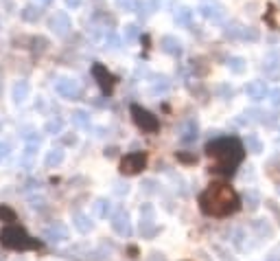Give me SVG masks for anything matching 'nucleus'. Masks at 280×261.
Listing matches in <instances>:
<instances>
[{"mask_svg": "<svg viewBox=\"0 0 280 261\" xmlns=\"http://www.w3.org/2000/svg\"><path fill=\"white\" fill-rule=\"evenodd\" d=\"M239 204H241L239 202V196L223 182L210 184L200 196L201 211L206 215H217V217H223V215H230L234 211H239Z\"/></svg>", "mask_w": 280, "mask_h": 261, "instance_id": "1", "label": "nucleus"}, {"mask_svg": "<svg viewBox=\"0 0 280 261\" xmlns=\"http://www.w3.org/2000/svg\"><path fill=\"white\" fill-rule=\"evenodd\" d=\"M206 152L208 156L217 160V165L210 167V171L221 173V176H232L239 162L243 160V145L237 138H217V141L208 143Z\"/></svg>", "mask_w": 280, "mask_h": 261, "instance_id": "2", "label": "nucleus"}, {"mask_svg": "<svg viewBox=\"0 0 280 261\" xmlns=\"http://www.w3.org/2000/svg\"><path fill=\"white\" fill-rule=\"evenodd\" d=\"M0 244L9 250H31V248H38L40 242H35L27 235V230L20 228V226H7L0 230Z\"/></svg>", "mask_w": 280, "mask_h": 261, "instance_id": "3", "label": "nucleus"}, {"mask_svg": "<svg viewBox=\"0 0 280 261\" xmlns=\"http://www.w3.org/2000/svg\"><path fill=\"white\" fill-rule=\"evenodd\" d=\"M129 110H131V116H134V123L140 130H145V132L160 130V121H158V116H154L149 110H145V107H140V105H131Z\"/></svg>", "mask_w": 280, "mask_h": 261, "instance_id": "4", "label": "nucleus"}, {"mask_svg": "<svg viewBox=\"0 0 280 261\" xmlns=\"http://www.w3.org/2000/svg\"><path fill=\"white\" fill-rule=\"evenodd\" d=\"M147 167V154L145 152H131L120 160V173L123 176H136Z\"/></svg>", "mask_w": 280, "mask_h": 261, "instance_id": "5", "label": "nucleus"}, {"mask_svg": "<svg viewBox=\"0 0 280 261\" xmlns=\"http://www.w3.org/2000/svg\"><path fill=\"white\" fill-rule=\"evenodd\" d=\"M110 224H112V228H114V233H116V235H120V237H129V235H131L129 215H127V211H125L123 207H119L114 213H112Z\"/></svg>", "mask_w": 280, "mask_h": 261, "instance_id": "6", "label": "nucleus"}, {"mask_svg": "<svg viewBox=\"0 0 280 261\" xmlns=\"http://www.w3.org/2000/svg\"><path fill=\"white\" fill-rule=\"evenodd\" d=\"M92 77L96 79V84H99V88L105 92V95H110L112 90H114V84H116V79H114V75L110 73L108 68H105L103 64H94L92 66Z\"/></svg>", "mask_w": 280, "mask_h": 261, "instance_id": "7", "label": "nucleus"}, {"mask_svg": "<svg viewBox=\"0 0 280 261\" xmlns=\"http://www.w3.org/2000/svg\"><path fill=\"white\" fill-rule=\"evenodd\" d=\"M48 29L53 31L55 35H59V38H66L68 31L73 29V22H70V18H68V13L66 11H57L53 18L48 20Z\"/></svg>", "mask_w": 280, "mask_h": 261, "instance_id": "8", "label": "nucleus"}, {"mask_svg": "<svg viewBox=\"0 0 280 261\" xmlns=\"http://www.w3.org/2000/svg\"><path fill=\"white\" fill-rule=\"evenodd\" d=\"M68 237H70V233L66 228V224L62 222H55L48 228H44V239L50 244H64V242H68Z\"/></svg>", "mask_w": 280, "mask_h": 261, "instance_id": "9", "label": "nucleus"}, {"mask_svg": "<svg viewBox=\"0 0 280 261\" xmlns=\"http://www.w3.org/2000/svg\"><path fill=\"white\" fill-rule=\"evenodd\" d=\"M55 90H57V95H62L64 99H79V95H81V86H79V81H75V79H59L57 84H55Z\"/></svg>", "mask_w": 280, "mask_h": 261, "instance_id": "10", "label": "nucleus"}, {"mask_svg": "<svg viewBox=\"0 0 280 261\" xmlns=\"http://www.w3.org/2000/svg\"><path fill=\"white\" fill-rule=\"evenodd\" d=\"M200 13L203 15L206 20H210V22H221L223 18H226V11H223L221 4L217 2H206L200 7Z\"/></svg>", "mask_w": 280, "mask_h": 261, "instance_id": "11", "label": "nucleus"}, {"mask_svg": "<svg viewBox=\"0 0 280 261\" xmlns=\"http://www.w3.org/2000/svg\"><path fill=\"white\" fill-rule=\"evenodd\" d=\"M29 95H31V86H29L27 79H18L16 84H13L11 88V97L16 104H24V101L29 99Z\"/></svg>", "mask_w": 280, "mask_h": 261, "instance_id": "12", "label": "nucleus"}, {"mask_svg": "<svg viewBox=\"0 0 280 261\" xmlns=\"http://www.w3.org/2000/svg\"><path fill=\"white\" fill-rule=\"evenodd\" d=\"M160 49L164 51V53L173 55V57H180L182 55V42L177 38H173V35H164V38L160 40Z\"/></svg>", "mask_w": 280, "mask_h": 261, "instance_id": "13", "label": "nucleus"}, {"mask_svg": "<svg viewBox=\"0 0 280 261\" xmlns=\"http://www.w3.org/2000/svg\"><path fill=\"white\" fill-rule=\"evenodd\" d=\"M64 158H66L64 147H53V150L46 152V156H44V167H46V169L59 167L64 162Z\"/></svg>", "mask_w": 280, "mask_h": 261, "instance_id": "14", "label": "nucleus"}, {"mask_svg": "<svg viewBox=\"0 0 280 261\" xmlns=\"http://www.w3.org/2000/svg\"><path fill=\"white\" fill-rule=\"evenodd\" d=\"M245 92H247L249 99L261 101V99H265V95H267V86H265V81H249L245 86Z\"/></svg>", "mask_w": 280, "mask_h": 261, "instance_id": "15", "label": "nucleus"}, {"mask_svg": "<svg viewBox=\"0 0 280 261\" xmlns=\"http://www.w3.org/2000/svg\"><path fill=\"white\" fill-rule=\"evenodd\" d=\"M73 226L79 230V233H90L92 230V219H90V215H85V213H75L73 215Z\"/></svg>", "mask_w": 280, "mask_h": 261, "instance_id": "16", "label": "nucleus"}, {"mask_svg": "<svg viewBox=\"0 0 280 261\" xmlns=\"http://www.w3.org/2000/svg\"><path fill=\"white\" fill-rule=\"evenodd\" d=\"M197 138V123L193 119H188L184 125H182V132H180V141L182 143H193Z\"/></svg>", "mask_w": 280, "mask_h": 261, "instance_id": "17", "label": "nucleus"}, {"mask_svg": "<svg viewBox=\"0 0 280 261\" xmlns=\"http://www.w3.org/2000/svg\"><path fill=\"white\" fill-rule=\"evenodd\" d=\"M24 22H38L40 18H42V7H38V4H27V7L20 11Z\"/></svg>", "mask_w": 280, "mask_h": 261, "instance_id": "18", "label": "nucleus"}, {"mask_svg": "<svg viewBox=\"0 0 280 261\" xmlns=\"http://www.w3.org/2000/svg\"><path fill=\"white\" fill-rule=\"evenodd\" d=\"M265 70H269V73H274V70L280 68V51H272V53L265 55V64H263Z\"/></svg>", "mask_w": 280, "mask_h": 261, "instance_id": "19", "label": "nucleus"}, {"mask_svg": "<svg viewBox=\"0 0 280 261\" xmlns=\"http://www.w3.org/2000/svg\"><path fill=\"white\" fill-rule=\"evenodd\" d=\"M175 22L182 24V27H188V24L193 22V11H191L188 7H182L180 11L175 13Z\"/></svg>", "mask_w": 280, "mask_h": 261, "instance_id": "20", "label": "nucleus"}, {"mask_svg": "<svg viewBox=\"0 0 280 261\" xmlns=\"http://www.w3.org/2000/svg\"><path fill=\"white\" fill-rule=\"evenodd\" d=\"M243 29H245V27H241V24H239V22H232V24H228L223 33H226V38L241 40V38H243Z\"/></svg>", "mask_w": 280, "mask_h": 261, "instance_id": "21", "label": "nucleus"}, {"mask_svg": "<svg viewBox=\"0 0 280 261\" xmlns=\"http://www.w3.org/2000/svg\"><path fill=\"white\" fill-rule=\"evenodd\" d=\"M62 130H64V121L59 119V116L46 121V125H44V132H46V134H59Z\"/></svg>", "mask_w": 280, "mask_h": 261, "instance_id": "22", "label": "nucleus"}, {"mask_svg": "<svg viewBox=\"0 0 280 261\" xmlns=\"http://www.w3.org/2000/svg\"><path fill=\"white\" fill-rule=\"evenodd\" d=\"M73 123H75V125H79V127H88L90 125L88 112H85V110H75L73 112Z\"/></svg>", "mask_w": 280, "mask_h": 261, "instance_id": "23", "label": "nucleus"}, {"mask_svg": "<svg viewBox=\"0 0 280 261\" xmlns=\"http://www.w3.org/2000/svg\"><path fill=\"white\" fill-rule=\"evenodd\" d=\"M228 68H230L232 73L241 75L243 70H245V59H243V57H230V59H228Z\"/></svg>", "mask_w": 280, "mask_h": 261, "instance_id": "24", "label": "nucleus"}, {"mask_svg": "<svg viewBox=\"0 0 280 261\" xmlns=\"http://www.w3.org/2000/svg\"><path fill=\"white\" fill-rule=\"evenodd\" d=\"M94 213L99 215V217H108V215H110V202H108V200H103V198L96 200V202H94Z\"/></svg>", "mask_w": 280, "mask_h": 261, "instance_id": "25", "label": "nucleus"}, {"mask_svg": "<svg viewBox=\"0 0 280 261\" xmlns=\"http://www.w3.org/2000/svg\"><path fill=\"white\" fill-rule=\"evenodd\" d=\"M0 219L7 222V224H11V222H16V213H13L7 204H2V207H0Z\"/></svg>", "mask_w": 280, "mask_h": 261, "instance_id": "26", "label": "nucleus"}, {"mask_svg": "<svg viewBox=\"0 0 280 261\" xmlns=\"http://www.w3.org/2000/svg\"><path fill=\"white\" fill-rule=\"evenodd\" d=\"M138 35H140V29L136 27V24H127V27H125V40H127V42L138 40Z\"/></svg>", "mask_w": 280, "mask_h": 261, "instance_id": "27", "label": "nucleus"}, {"mask_svg": "<svg viewBox=\"0 0 280 261\" xmlns=\"http://www.w3.org/2000/svg\"><path fill=\"white\" fill-rule=\"evenodd\" d=\"M136 2L138 0H116L119 9H123V11H136Z\"/></svg>", "mask_w": 280, "mask_h": 261, "instance_id": "28", "label": "nucleus"}, {"mask_svg": "<svg viewBox=\"0 0 280 261\" xmlns=\"http://www.w3.org/2000/svg\"><path fill=\"white\" fill-rule=\"evenodd\" d=\"M105 46H108V49H114V51H116V49H119V46H120V40L116 38V35L110 31V33L105 35Z\"/></svg>", "mask_w": 280, "mask_h": 261, "instance_id": "29", "label": "nucleus"}, {"mask_svg": "<svg viewBox=\"0 0 280 261\" xmlns=\"http://www.w3.org/2000/svg\"><path fill=\"white\" fill-rule=\"evenodd\" d=\"M9 154H11V143H9V141H2V143H0V162L7 160Z\"/></svg>", "mask_w": 280, "mask_h": 261, "instance_id": "30", "label": "nucleus"}, {"mask_svg": "<svg viewBox=\"0 0 280 261\" xmlns=\"http://www.w3.org/2000/svg\"><path fill=\"white\" fill-rule=\"evenodd\" d=\"M241 40H252V42H256V40H258V31L245 27V29H243V38Z\"/></svg>", "mask_w": 280, "mask_h": 261, "instance_id": "31", "label": "nucleus"}, {"mask_svg": "<svg viewBox=\"0 0 280 261\" xmlns=\"http://www.w3.org/2000/svg\"><path fill=\"white\" fill-rule=\"evenodd\" d=\"M136 13H138L140 18H147V15H149V4L138 0V2H136Z\"/></svg>", "mask_w": 280, "mask_h": 261, "instance_id": "32", "label": "nucleus"}, {"mask_svg": "<svg viewBox=\"0 0 280 261\" xmlns=\"http://www.w3.org/2000/svg\"><path fill=\"white\" fill-rule=\"evenodd\" d=\"M247 147H252V152H261V143L256 136H247Z\"/></svg>", "mask_w": 280, "mask_h": 261, "instance_id": "33", "label": "nucleus"}, {"mask_svg": "<svg viewBox=\"0 0 280 261\" xmlns=\"http://www.w3.org/2000/svg\"><path fill=\"white\" fill-rule=\"evenodd\" d=\"M272 105H280V88H276V90H274L272 92Z\"/></svg>", "mask_w": 280, "mask_h": 261, "instance_id": "34", "label": "nucleus"}, {"mask_svg": "<svg viewBox=\"0 0 280 261\" xmlns=\"http://www.w3.org/2000/svg\"><path fill=\"white\" fill-rule=\"evenodd\" d=\"M81 2H83V0H66V7H70V9H79V7H81Z\"/></svg>", "mask_w": 280, "mask_h": 261, "instance_id": "35", "label": "nucleus"}, {"mask_svg": "<svg viewBox=\"0 0 280 261\" xmlns=\"http://www.w3.org/2000/svg\"><path fill=\"white\" fill-rule=\"evenodd\" d=\"M177 158H180V160H184V162H195L197 160L195 156H186V154H177Z\"/></svg>", "mask_w": 280, "mask_h": 261, "instance_id": "36", "label": "nucleus"}, {"mask_svg": "<svg viewBox=\"0 0 280 261\" xmlns=\"http://www.w3.org/2000/svg\"><path fill=\"white\" fill-rule=\"evenodd\" d=\"M40 2H42V4H50V2H53V0H40Z\"/></svg>", "mask_w": 280, "mask_h": 261, "instance_id": "37", "label": "nucleus"}]
</instances>
